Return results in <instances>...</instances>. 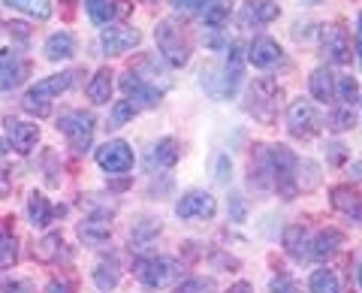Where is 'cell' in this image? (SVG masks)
I'll list each match as a JSON object with an SVG mask.
<instances>
[{
  "mask_svg": "<svg viewBox=\"0 0 362 293\" xmlns=\"http://www.w3.org/2000/svg\"><path fill=\"white\" fill-rule=\"evenodd\" d=\"M58 130L66 137L73 151H88L90 149V139H94V115L85 109H73V112H64L58 118Z\"/></svg>",
  "mask_w": 362,
  "mask_h": 293,
  "instance_id": "cell-4",
  "label": "cell"
},
{
  "mask_svg": "<svg viewBox=\"0 0 362 293\" xmlns=\"http://www.w3.org/2000/svg\"><path fill=\"white\" fill-rule=\"evenodd\" d=\"M266 161H269V173H272V188L278 190L284 200H293L299 194L296 185V154L287 145H266Z\"/></svg>",
  "mask_w": 362,
  "mask_h": 293,
  "instance_id": "cell-1",
  "label": "cell"
},
{
  "mask_svg": "<svg viewBox=\"0 0 362 293\" xmlns=\"http://www.w3.org/2000/svg\"><path fill=\"white\" fill-rule=\"evenodd\" d=\"M85 9L94 25H109V18L115 16V6H112L109 0H85Z\"/></svg>",
  "mask_w": 362,
  "mask_h": 293,
  "instance_id": "cell-34",
  "label": "cell"
},
{
  "mask_svg": "<svg viewBox=\"0 0 362 293\" xmlns=\"http://www.w3.org/2000/svg\"><path fill=\"white\" fill-rule=\"evenodd\" d=\"M66 4H73V0H66Z\"/></svg>",
  "mask_w": 362,
  "mask_h": 293,
  "instance_id": "cell-57",
  "label": "cell"
},
{
  "mask_svg": "<svg viewBox=\"0 0 362 293\" xmlns=\"http://www.w3.org/2000/svg\"><path fill=\"white\" fill-rule=\"evenodd\" d=\"M344 245V233L335 230V227H326L314 236L311 242V257H317V260H329V257L338 251V248Z\"/></svg>",
  "mask_w": 362,
  "mask_h": 293,
  "instance_id": "cell-19",
  "label": "cell"
},
{
  "mask_svg": "<svg viewBox=\"0 0 362 293\" xmlns=\"http://www.w3.org/2000/svg\"><path fill=\"white\" fill-rule=\"evenodd\" d=\"M284 248H287L290 257H296V260L311 254V239H308V233H305L302 224H290L284 230Z\"/></svg>",
  "mask_w": 362,
  "mask_h": 293,
  "instance_id": "cell-21",
  "label": "cell"
},
{
  "mask_svg": "<svg viewBox=\"0 0 362 293\" xmlns=\"http://www.w3.org/2000/svg\"><path fill=\"white\" fill-rule=\"evenodd\" d=\"M332 206L338 212H344V215H350L354 221L362 224V194L356 188H350V185H338L332 188Z\"/></svg>",
  "mask_w": 362,
  "mask_h": 293,
  "instance_id": "cell-17",
  "label": "cell"
},
{
  "mask_svg": "<svg viewBox=\"0 0 362 293\" xmlns=\"http://www.w3.org/2000/svg\"><path fill=\"white\" fill-rule=\"evenodd\" d=\"M356 52H359V61H362V37L356 40Z\"/></svg>",
  "mask_w": 362,
  "mask_h": 293,
  "instance_id": "cell-53",
  "label": "cell"
},
{
  "mask_svg": "<svg viewBox=\"0 0 362 293\" xmlns=\"http://www.w3.org/2000/svg\"><path fill=\"white\" fill-rule=\"evenodd\" d=\"M160 233V221H151V218H142L136 227L130 230V242L133 245H148L154 236Z\"/></svg>",
  "mask_w": 362,
  "mask_h": 293,
  "instance_id": "cell-33",
  "label": "cell"
},
{
  "mask_svg": "<svg viewBox=\"0 0 362 293\" xmlns=\"http://www.w3.org/2000/svg\"><path fill=\"white\" fill-rule=\"evenodd\" d=\"M45 293H73V290H70V285H64V281H49Z\"/></svg>",
  "mask_w": 362,
  "mask_h": 293,
  "instance_id": "cell-48",
  "label": "cell"
},
{
  "mask_svg": "<svg viewBox=\"0 0 362 293\" xmlns=\"http://www.w3.org/2000/svg\"><path fill=\"white\" fill-rule=\"evenodd\" d=\"M112 233V215L109 212H100V215H90L88 221L78 224V239L85 245H103Z\"/></svg>",
  "mask_w": 362,
  "mask_h": 293,
  "instance_id": "cell-15",
  "label": "cell"
},
{
  "mask_svg": "<svg viewBox=\"0 0 362 293\" xmlns=\"http://www.w3.org/2000/svg\"><path fill=\"white\" fill-rule=\"evenodd\" d=\"M52 206L49 200H45V194H40V190H33V194L28 197V218L33 227H45V224H52Z\"/></svg>",
  "mask_w": 362,
  "mask_h": 293,
  "instance_id": "cell-27",
  "label": "cell"
},
{
  "mask_svg": "<svg viewBox=\"0 0 362 293\" xmlns=\"http://www.w3.org/2000/svg\"><path fill=\"white\" fill-rule=\"evenodd\" d=\"M287 124H290V133L299 139H308L314 133H320L323 127V115L317 112V106L311 100H293L290 109H287Z\"/></svg>",
  "mask_w": 362,
  "mask_h": 293,
  "instance_id": "cell-5",
  "label": "cell"
},
{
  "mask_svg": "<svg viewBox=\"0 0 362 293\" xmlns=\"http://www.w3.org/2000/svg\"><path fill=\"white\" fill-rule=\"evenodd\" d=\"M136 112H139V106H136L133 100H118L109 112V127H124L127 121L136 118Z\"/></svg>",
  "mask_w": 362,
  "mask_h": 293,
  "instance_id": "cell-31",
  "label": "cell"
},
{
  "mask_svg": "<svg viewBox=\"0 0 362 293\" xmlns=\"http://www.w3.org/2000/svg\"><path fill=\"white\" fill-rule=\"evenodd\" d=\"M272 293H296V285H293L290 275H278L272 278Z\"/></svg>",
  "mask_w": 362,
  "mask_h": 293,
  "instance_id": "cell-43",
  "label": "cell"
},
{
  "mask_svg": "<svg viewBox=\"0 0 362 293\" xmlns=\"http://www.w3.org/2000/svg\"><path fill=\"white\" fill-rule=\"evenodd\" d=\"M211 263H214V266H223V269H239V260H235V257L221 254V251L211 254Z\"/></svg>",
  "mask_w": 362,
  "mask_h": 293,
  "instance_id": "cell-45",
  "label": "cell"
},
{
  "mask_svg": "<svg viewBox=\"0 0 362 293\" xmlns=\"http://www.w3.org/2000/svg\"><path fill=\"white\" fill-rule=\"evenodd\" d=\"M281 97H284V91L278 88V82H272V79H257L251 85V91H247V100H251V103H247V112L263 124H272L275 121V112L281 109Z\"/></svg>",
  "mask_w": 362,
  "mask_h": 293,
  "instance_id": "cell-3",
  "label": "cell"
},
{
  "mask_svg": "<svg viewBox=\"0 0 362 293\" xmlns=\"http://www.w3.org/2000/svg\"><path fill=\"white\" fill-rule=\"evenodd\" d=\"M21 106H25V112H30V115H37V118H49L52 115V103H49V100L33 97V94H25Z\"/></svg>",
  "mask_w": 362,
  "mask_h": 293,
  "instance_id": "cell-38",
  "label": "cell"
},
{
  "mask_svg": "<svg viewBox=\"0 0 362 293\" xmlns=\"http://www.w3.org/2000/svg\"><path fill=\"white\" fill-rule=\"evenodd\" d=\"M335 94H338V100H341V103L350 109L359 100V82L354 76H341V82L335 85Z\"/></svg>",
  "mask_w": 362,
  "mask_h": 293,
  "instance_id": "cell-35",
  "label": "cell"
},
{
  "mask_svg": "<svg viewBox=\"0 0 362 293\" xmlns=\"http://www.w3.org/2000/svg\"><path fill=\"white\" fill-rule=\"evenodd\" d=\"M85 91H88L90 103H97V106L109 103V100H112V70H109V67H103V70L94 73V79L88 82Z\"/></svg>",
  "mask_w": 362,
  "mask_h": 293,
  "instance_id": "cell-22",
  "label": "cell"
},
{
  "mask_svg": "<svg viewBox=\"0 0 362 293\" xmlns=\"http://www.w3.org/2000/svg\"><path fill=\"white\" fill-rule=\"evenodd\" d=\"M214 212H218V200H214L209 190H187V194L175 202V215L181 221H194V218L209 221V218H214Z\"/></svg>",
  "mask_w": 362,
  "mask_h": 293,
  "instance_id": "cell-7",
  "label": "cell"
},
{
  "mask_svg": "<svg viewBox=\"0 0 362 293\" xmlns=\"http://www.w3.org/2000/svg\"><path fill=\"white\" fill-rule=\"evenodd\" d=\"M350 170H354V176H356V178H362V161H356L354 166H350Z\"/></svg>",
  "mask_w": 362,
  "mask_h": 293,
  "instance_id": "cell-51",
  "label": "cell"
},
{
  "mask_svg": "<svg viewBox=\"0 0 362 293\" xmlns=\"http://www.w3.org/2000/svg\"><path fill=\"white\" fill-rule=\"evenodd\" d=\"M6 30L13 33L16 40H21V42H28V40H30V28L25 25V21H9V25H6Z\"/></svg>",
  "mask_w": 362,
  "mask_h": 293,
  "instance_id": "cell-44",
  "label": "cell"
},
{
  "mask_svg": "<svg viewBox=\"0 0 362 293\" xmlns=\"http://www.w3.org/2000/svg\"><path fill=\"white\" fill-rule=\"evenodd\" d=\"M311 94L320 100V103H329L335 97V76L332 70H326V67H317L311 73Z\"/></svg>",
  "mask_w": 362,
  "mask_h": 293,
  "instance_id": "cell-25",
  "label": "cell"
},
{
  "mask_svg": "<svg viewBox=\"0 0 362 293\" xmlns=\"http://www.w3.org/2000/svg\"><path fill=\"white\" fill-rule=\"evenodd\" d=\"M73 52H76V40H73V33H52L49 40H45V58L49 61H70L73 58Z\"/></svg>",
  "mask_w": 362,
  "mask_h": 293,
  "instance_id": "cell-20",
  "label": "cell"
},
{
  "mask_svg": "<svg viewBox=\"0 0 362 293\" xmlns=\"http://www.w3.org/2000/svg\"><path fill=\"white\" fill-rule=\"evenodd\" d=\"M308 4H320V0H308Z\"/></svg>",
  "mask_w": 362,
  "mask_h": 293,
  "instance_id": "cell-56",
  "label": "cell"
},
{
  "mask_svg": "<svg viewBox=\"0 0 362 293\" xmlns=\"http://www.w3.org/2000/svg\"><path fill=\"white\" fill-rule=\"evenodd\" d=\"M359 33H362V16H359Z\"/></svg>",
  "mask_w": 362,
  "mask_h": 293,
  "instance_id": "cell-55",
  "label": "cell"
},
{
  "mask_svg": "<svg viewBox=\"0 0 362 293\" xmlns=\"http://www.w3.org/2000/svg\"><path fill=\"white\" fill-rule=\"evenodd\" d=\"M359 287H362V263H359Z\"/></svg>",
  "mask_w": 362,
  "mask_h": 293,
  "instance_id": "cell-54",
  "label": "cell"
},
{
  "mask_svg": "<svg viewBox=\"0 0 362 293\" xmlns=\"http://www.w3.org/2000/svg\"><path fill=\"white\" fill-rule=\"evenodd\" d=\"M139 42H142V33L136 28H127V25L103 28V33H100V46H103L106 54H124L133 46H139Z\"/></svg>",
  "mask_w": 362,
  "mask_h": 293,
  "instance_id": "cell-10",
  "label": "cell"
},
{
  "mask_svg": "<svg viewBox=\"0 0 362 293\" xmlns=\"http://www.w3.org/2000/svg\"><path fill=\"white\" fill-rule=\"evenodd\" d=\"M97 163L103 166L109 176H124L133 170V149L124 139H112L103 149H97Z\"/></svg>",
  "mask_w": 362,
  "mask_h": 293,
  "instance_id": "cell-8",
  "label": "cell"
},
{
  "mask_svg": "<svg viewBox=\"0 0 362 293\" xmlns=\"http://www.w3.org/2000/svg\"><path fill=\"white\" fill-rule=\"evenodd\" d=\"M323 52L332 64H350V37L341 25L323 30Z\"/></svg>",
  "mask_w": 362,
  "mask_h": 293,
  "instance_id": "cell-13",
  "label": "cell"
},
{
  "mask_svg": "<svg viewBox=\"0 0 362 293\" xmlns=\"http://www.w3.org/2000/svg\"><path fill=\"white\" fill-rule=\"evenodd\" d=\"M9 170H0V197H6L9 194Z\"/></svg>",
  "mask_w": 362,
  "mask_h": 293,
  "instance_id": "cell-49",
  "label": "cell"
},
{
  "mask_svg": "<svg viewBox=\"0 0 362 293\" xmlns=\"http://www.w3.org/2000/svg\"><path fill=\"white\" fill-rule=\"evenodd\" d=\"M281 58H284V52H281V46L272 37H257L251 42V49H247V61H251L254 67H259V70L275 67Z\"/></svg>",
  "mask_w": 362,
  "mask_h": 293,
  "instance_id": "cell-14",
  "label": "cell"
},
{
  "mask_svg": "<svg viewBox=\"0 0 362 293\" xmlns=\"http://www.w3.org/2000/svg\"><path fill=\"white\" fill-rule=\"evenodd\" d=\"M6 151H9V142H6V139H0V157H4Z\"/></svg>",
  "mask_w": 362,
  "mask_h": 293,
  "instance_id": "cell-52",
  "label": "cell"
},
{
  "mask_svg": "<svg viewBox=\"0 0 362 293\" xmlns=\"http://www.w3.org/2000/svg\"><path fill=\"white\" fill-rule=\"evenodd\" d=\"M18 257V248H16V236L9 233V227L0 221V269H9Z\"/></svg>",
  "mask_w": 362,
  "mask_h": 293,
  "instance_id": "cell-29",
  "label": "cell"
},
{
  "mask_svg": "<svg viewBox=\"0 0 362 293\" xmlns=\"http://www.w3.org/2000/svg\"><path fill=\"white\" fill-rule=\"evenodd\" d=\"M308 287H311V293H341L332 269H317V272L311 275V281H308Z\"/></svg>",
  "mask_w": 362,
  "mask_h": 293,
  "instance_id": "cell-30",
  "label": "cell"
},
{
  "mask_svg": "<svg viewBox=\"0 0 362 293\" xmlns=\"http://www.w3.org/2000/svg\"><path fill=\"white\" fill-rule=\"evenodd\" d=\"M6 4L21 9V13L33 16V18H40V21H45L52 16V4H49V0H6Z\"/></svg>",
  "mask_w": 362,
  "mask_h": 293,
  "instance_id": "cell-32",
  "label": "cell"
},
{
  "mask_svg": "<svg viewBox=\"0 0 362 293\" xmlns=\"http://www.w3.org/2000/svg\"><path fill=\"white\" fill-rule=\"evenodd\" d=\"M245 49L239 46V42H233L230 46V54H226V67H223V76H221V94L223 97H235L239 94V85H242V76H245Z\"/></svg>",
  "mask_w": 362,
  "mask_h": 293,
  "instance_id": "cell-12",
  "label": "cell"
},
{
  "mask_svg": "<svg viewBox=\"0 0 362 293\" xmlns=\"http://www.w3.org/2000/svg\"><path fill=\"white\" fill-rule=\"evenodd\" d=\"M245 218H247V206H245V200H242L239 194H233V197H230V221L242 224Z\"/></svg>",
  "mask_w": 362,
  "mask_h": 293,
  "instance_id": "cell-42",
  "label": "cell"
},
{
  "mask_svg": "<svg viewBox=\"0 0 362 293\" xmlns=\"http://www.w3.org/2000/svg\"><path fill=\"white\" fill-rule=\"evenodd\" d=\"M154 40H157V52L163 54V61L169 67H185L190 61V42H187V33L181 30L175 21H160L154 28Z\"/></svg>",
  "mask_w": 362,
  "mask_h": 293,
  "instance_id": "cell-2",
  "label": "cell"
},
{
  "mask_svg": "<svg viewBox=\"0 0 362 293\" xmlns=\"http://www.w3.org/2000/svg\"><path fill=\"white\" fill-rule=\"evenodd\" d=\"M0 293H30L25 281H0Z\"/></svg>",
  "mask_w": 362,
  "mask_h": 293,
  "instance_id": "cell-46",
  "label": "cell"
},
{
  "mask_svg": "<svg viewBox=\"0 0 362 293\" xmlns=\"http://www.w3.org/2000/svg\"><path fill=\"white\" fill-rule=\"evenodd\" d=\"M76 70H66V73H58V76H45V79H40L37 85L30 88L28 94H33V97H42V100H49V97H58V94H64L66 88H70L73 82H76Z\"/></svg>",
  "mask_w": 362,
  "mask_h": 293,
  "instance_id": "cell-18",
  "label": "cell"
},
{
  "mask_svg": "<svg viewBox=\"0 0 362 293\" xmlns=\"http://www.w3.org/2000/svg\"><path fill=\"white\" fill-rule=\"evenodd\" d=\"M28 61L13 49H0V91H13L25 82Z\"/></svg>",
  "mask_w": 362,
  "mask_h": 293,
  "instance_id": "cell-11",
  "label": "cell"
},
{
  "mask_svg": "<svg viewBox=\"0 0 362 293\" xmlns=\"http://www.w3.org/2000/svg\"><path fill=\"white\" fill-rule=\"evenodd\" d=\"M233 16V4L230 0H209V6L202 9V21L209 30H221Z\"/></svg>",
  "mask_w": 362,
  "mask_h": 293,
  "instance_id": "cell-24",
  "label": "cell"
},
{
  "mask_svg": "<svg viewBox=\"0 0 362 293\" xmlns=\"http://www.w3.org/2000/svg\"><path fill=\"white\" fill-rule=\"evenodd\" d=\"M233 176V163H230V154H218V166H214V178H218L221 185L230 182Z\"/></svg>",
  "mask_w": 362,
  "mask_h": 293,
  "instance_id": "cell-41",
  "label": "cell"
},
{
  "mask_svg": "<svg viewBox=\"0 0 362 293\" xmlns=\"http://www.w3.org/2000/svg\"><path fill=\"white\" fill-rule=\"evenodd\" d=\"M175 293H218V285L211 278H187L175 287Z\"/></svg>",
  "mask_w": 362,
  "mask_h": 293,
  "instance_id": "cell-37",
  "label": "cell"
},
{
  "mask_svg": "<svg viewBox=\"0 0 362 293\" xmlns=\"http://www.w3.org/2000/svg\"><path fill=\"white\" fill-rule=\"evenodd\" d=\"M121 281V269H118V260H100L97 269H94V285L100 290H115Z\"/></svg>",
  "mask_w": 362,
  "mask_h": 293,
  "instance_id": "cell-28",
  "label": "cell"
},
{
  "mask_svg": "<svg viewBox=\"0 0 362 293\" xmlns=\"http://www.w3.org/2000/svg\"><path fill=\"white\" fill-rule=\"evenodd\" d=\"M121 88H124V94H127V97H133L139 106H148V109H154V106L163 100V91H160V88H157V85H148L136 70H127V73L121 76Z\"/></svg>",
  "mask_w": 362,
  "mask_h": 293,
  "instance_id": "cell-9",
  "label": "cell"
},
{
  "mask_svg": "<svg viewBox=\"0 0 362 293\" xmlns=\"http://www.w3.org/2000/svg\"><path fill=\"white\" fill-rule=\"evenodd\" d=\"M61 248H64L61 233H45L42 239L33 245V260H40V263H54V260L61 257Z\"/></svg>",
  "mask_w": 362,
  "mask_h": 293,
  "instance_id": "cell-26",
  "label": "cell"
},
{
  "mask_svg": "<svg viewBox=\"0 0 362 293\" xmlns=\"http://www.w3.org/2000/svg\"><path fill=\"white\" fill-rule=\"evenodd\" d=\"M173 6L185 16H194V13H202V9L209 6V0H173Z\"/></svg>",
  "mask_w": 362,
  "mask_h": 293,
  "instance_id": "cell-40",
  "label": "cell"
},
{
  "mask_svg": "<svg viewBox=\"0 0 362 293\" xmlns=\"http://www.w3.org/2000/svg\"><path fill=\"white\" fill-rule=\"evenodd\" d=\"M344 157H347L344 145H341V142H332V145H329V161H332V163H341Z\"/></svg>",
  "mask_w": 362,
  "mask_h": 293,
  "instance_id": "cell-47",
  "label": "cell"
},
{
  "mask_svg": "<svg viewBox=\"0 0 362 293\" xmlns=\"http://www.w3.org/2000/svg\"><path fill=\"white\" fill-rule=\"evenodd\" d=\"M247 13L259 21H272V18H278L281 9H278V4H272V0H247Z\"/></svg>",
  "mask_w": 362,
  "mask_h": 293,
  "instance_id": "cell-36",
  "label": "cell"
},
{
  "mask_svg": "<svg viewBox=\"0 0 362 293\" xmlns=\"http://www.w3.org/2000/svg\"><path fill=\"white\" fill-rule=\"evenodd\" d=\"M178 157H181L178 142H175L173 137H166V139H160V142H157L154 149H151L148 163H151V166H160V170H169V166L178 163Z\"/></svg>",
  "mask_w": 362,
  "mask_h": 293,
  "instance_id": "cell-23",
  "label": "cell"
},
{
  "mask_svg": "<svg viewBox=\"0 0 362 293\" xmlns=\"http://www.w3.org/2000/svg\"><path fill=\"white\" fill-rule=\"evenodd\" d=\"M329 127H332L335 133H341V130H347V127H354V112H350L347 106H344V109H338V112H332V115H329Z\"/></svg>",
  "mask_w": 362,
  "mask_h": 293,
  "instance_id": "cell-39",
  "label": "cell"
},
{
  "mask_svg": "<svg viewBox=\"0 0 362 293\" xmlns=\"http://www.w3.org/2000/svg\"><path fill=\"white\" fill-rule=\"evenodd\" d=\"M6 130H9V139H13V149L18 154H28L40 139V127L37 124H28V121L6 118Z\"/></svg>",
  "mask_w": 362,
  "mask_h": 293,
  "instance_id": "cell-16",
  "label": "cell"
},
{
  "mask_svg": "<svg viewBox=\"0 0 362 293\" xmlns=\"http://www.w3.org/2000/svg\"><path fill=\"white\" fill-rule=\"evenodd\" d=\"M230 293H254V287L247 285V281H239V285H233Z\"/></svg>",
  "mask_w": 362,
  "mask_h": 293,
  "instance_id": "cell-50",
  "label": "cell"
},
{
  "mask_svg": "<svg viewBox=\"0 0 362 293\" xmlns=\"http://www.w3.org/2000/svg\"><path fill=\"white\" fill-rule=\"evenodd\" d=\"M133 272L145 287L154 290V287H166L178 275V263L169 260V257H142V260H136Z\"/></svg>",
  "mask_w": 362,
  "mask_h": 293,
  "instance_id": "cell-6",
  "label": "cell"
}]
</instances>
